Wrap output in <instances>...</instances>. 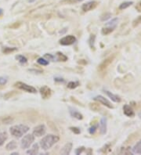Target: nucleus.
<instances>
[{"instance_id":"f257e3e1","label":"nucleus","mask_w":141,"mask_h":155,"mask_svg":"<svg viewBox=\"0 0 141 155\" xmlns=\"http://www.w3.org/2000/svg\"><path fill=\"white\" fill-rule=\"evenodd\" d=\"M58 141H59V137L57 135L50 134V135H45V137L43 138V140L40 141V146L43 150H47L57 143Z\"/></svg>"},{"instance_id":"f03ea898","label":"nucleus","mask_w":141,"mask_h":155,"mask_svg":"<svg viewBox=\"0 0 141 155\" xmlns=\"http://www.w3.org/2000/svg\"><path fill=\"white\" fill-rule=\"evenodd\" d=\"M29 131V127L24 125H13L10 128L11 135L17 138H20Z\"/></svg>"},{"instance_id":"7ed1b4c3","label":"nucleus","mask_w":141,"mask_h":155,"mask_svg":"<svg viewBox=\"0 0 141 155\" xmlns=\"http://www.w3.org/2000/svg\"><path fill=\"white\" fill-rule=\"evenodd\" d=\"M35 140V135L33 134H28L24 136L22 140H21V147L23 149H27V148L30 147Z\"/></svg>"},{"instance_id":"20e7f679","label":"nucleus","mask_w":141,"mask_h":155,"mask_svg":"<svg viewBox=\"0 0 141 155\" xmlns=\"http://www.w3.org/2000/svg\"><path fill=\"white\" fill-rule=\"evenodd\" d=\"M15 85L18 89H22L24 91H25V92H28V93H35L37 91H36V89H35L32 86H31V85H28L25 83H23L21 82H18L15 84Z\"/></svg>"},{"instance_id":"39448f33","label":"nucleus","mask_w":141,"mask_h":155,"mask_svg":"<svg viewBox=\"0 0 141 155\" xmlns=\"http://www.w3.org/2000/svg\"><path fill=\"white\" fill-rule=\"evenodd\" d=\"M76 42V38L73 35H68L61 38L60 40V44L62 45H70Z\"/></svg>"},{"instance_id":"423d86ee","label":"nucleus","mask_w":141,"mask_h":155,"mask_svg":"<svg viewBox=\"0 0 141 155\" xmlns=\"http://www.w3.org/2000/svg\"><path fill=\"white\" fill-rule=\"evenodd\" d=\"M45 132H46V128H45V125H39L34 128L33 135L35 136H37V137H40L45 134Z\"/></svg>"},{"instance_id":"0eeeda50","label":"nucleus","mask_w":141,"mask_h":155,"mask_svg":"<svg viewBox=\"0 0 141 155\" xmlns=\"http://www.w3.org/2000/svg\"><path fill=\"white\" fill-rule=\"evenodd\" d=\"M93 100H96V101H98L100 103L103 104V105H104L105 107H107V108H111V109L114 108V107L112 106L111 102H110L108 100H107L105 97H103V96H96L93 98Z\"/></svg>"},{"instance_id":"6e6552de","label":"nucleus","mask_w":141,"mask_h":155,"mask_svg":"<svg viewBox=\"0 0 141 155\" xmlns=\"http://www.w3.org/2000/svg\"><path fill=\"white\" fill-rule=\"evenodd\" d=\"M97 6V3L96 1H91L89 3H84L82 6V10H83L84 12H88L90 10L95 9Z\"/></svg>"},{"instance_id":"1a4fd4ad","label":"nucleus","mask_w":141,"mask_h":155,"mask_svg":"<svg viewBox=\"0 0 141 155\" xmlns=\"http://www.w3.org/2000/svg\"><path fill=\"white\" fill-rule=\"evenodd\" d=\"M40 93L41 96H43V99H48L52 95V90L50 89V88H49L46 85H44L40 89Z\"/></svg>"},{"instance_id":"9d476101","label":"nucleus","mask_w":141,"mask_h":155,"mask_svg":"<svg viewBox=\"0 0 141 155\" xmlns=\"http://www.w3.org/2000/svg\"><path fill=\"white\" fill-rule=\"evenodd\" d=\"M113 60H114V57H111L107 58L106 60H103V62L101 63V64H100V66H99V68H98V70L101 71L105 70L106 68H107V67L111 64V63H112Z\"/></svg>"},{"instance_id":"9b49d317","label":"nucleus","mask_w":141,"mask_h":155,"mask_svg":"<svg viewBox=\"0 0 141 155\" xmlns=\"http://www.w3.org/2000/svg\"><path fill=\"white\" fill-rule=\"evenodd\" d=\"M72 149V143H67L64 146L63 148L61 149V154L64 155H68L69 154L71 151Z\"/></svg>"},{"instance_id":"f8f14e48","label":"nucleus","mask_w":141,"mask_h":155,"mask_svg":"<svg viewBox=\"0 0 141 155\" xmlns=\"http://www.w3.org/2000/svg\"><path fill=\"white\" fill-rule=\"evenodd\" d=\"M100 131L102 135H104L107 133V118H102L100 122Z\"/></svg>"},{"instance_id":"ddd939ff","label":"nucleus","mask_w":141,"mask_h":155,"mask_svg":"<svg viewBox=\"0 0 141 155\" xmlns=\"http://www.w3.org/2000/svg\"><path fill=\"white\" fill-rule=\"evenodd\" d=\"M123 112L127 117H133L135 115V113H134L133 108L129 105H127V104L123 107Z\"/></svg>"},{"instance_id":"4468645a","label":"nucleus","mask_w":141,"mask_h":155,"mask_svg":"<svg viewBox=\"0 0 141 155\" xmlns=\"http://www.w3.org/2000/svg\"><path fill=\"white\" fill-rule=\"evenodd\" d=\"M105 93H106V94H107V95L109 97L111 98V100H112V101H114V102L119 103L120 101H121V98L119 97V96L114 95V94L111 93V92H109V91H105Z\"/></svg>"},{"instance_id":"2eb2a0df","label":"nucleus","mask_w":141,"mask_h":155,"mask_svg":"<svg viewBox=\"0 0 141 155\" xmlns=\"http://www.w3.org/2000/svg\"><path fill=\"white\" fill-rule=\"evenodd\" d=\"M38 145L37 143H35L34 145L32 146V147L31 148L30 150H28L27 151V154H31V155H35L36 154H38Z\"/></svg>"},{"instance_id":"dca6fc26","label":"nucleus","mask_w":141,"mask_h":155,"mask_svg":"<svg viewBox=\"0 0 141 155\" xmlns=\"http://www.w3.org/2000/svg\"><path fill=\"white\" fill-rule=\"evenodd\" d=\"M115 28L116 27H109V26H106L105 28H103V29L101 31V32H102L103 35H109V34H111V33L115 29Z\"/></svg>"},{"instance_id":"f3484780","label":"nucleus","mask_w":141,"mask_h":155,"mask_svg":"<svg viewBox=\"0 0 141 155\" xmlns=\"http://www.w3.org/2000/svg\"><path fill=\"white\" fill-rule=\"evenodd\" d=\"M70 115H71V116H73L74 118H77V119H78V120H82V118H83V117H82V114H80L79 112H78V111H76L75 110H73V109H71V108H70Z\"/></svg>"},{"instance_id":"a211bd4d","label":"nucleus","mask_w":141,"mask_h":155,"mask_svg":"<svg viewBox=\"0 0 141 155\" xmlns=\"http://www.w3.org/2000/svg\"><path fill=\"white\" fill-rule=\"evenodd\" d=\"M133 152L134 154H141V140L139 141L138 143H136V145L134 146L133 148Z\"/></svg>"},{"instance_id":"6ab92c4d","label":"nucleus","mask_w":141,"mask_h":155,"mask_svg":"<svg viewBox=\"0 0 141 155\" xmlns=\"http://www.w3.org/2000/svg\"><path fill=\"white\" fill-rule=\"evenodd\" d=\"M8 134L6 132H3L0 133V146H3L5 141L7 140Z\"/></svg>"},{"instance_id":"aec40b11","label":"nucleus","mask_w":141,"mask_h":155,"mask_svg":"<svg viewBox=\"0 0 141 155\" xmlns=\"http://www.w3.org/2000/svg\"><path fill=\"white\" fill-rule=\"evenodd\" d=\"M17 144L16 143V141L13 140V141H11V142L8 143L6 147V148L7 150H13L17 148Z\"/></svg>"},{"instance_id":"412c9836","label":"nucleus","mask_w":141,"mask_h":155,"mask_svg":"<svg viewBox=\"0 0 141 155\" xmlns=\"http://www.w3.org/2000/svg\"><path fill=\"white\" fill-rule=\"evenodd\" d=\"M133 4V2H132V1L131 2H124V3H122L121 5L119 6V10H125V9L128 8V6H130Z\"/></svg>"},{"instance_id":"4be33fe9","label":"nucleus","mask_w":141,"mask_h":155,"mask_svg":"<svg viewBox=\"0 0 141 155\" xmlns=\"http://www.w3.org/2000/svg\"><path fill=\"white\" fill-rule=\"evenodd\" d=\"M17 50V48L16 47H13V48H10V47H6L3 49V53H6V54H9V53H12V52H15Z\"/></svg>"},{"instance_id":"5701e85b","label":"nucleus","mask_w":141,"mask_h":155,"mask_svg":"<svg viewBox=\"0 0 141 155\" xmlns=\"http://www.w3.org/2000/svg\"><path fill=\"white\" fill-rule=\"evenodd\" d=\"M119 21V19L118 18H114L113 20H111V21H109L106 24V26H109V27H116V24Z\"/></svg>"},{"instance_id":"b1692460","label":"nucleus","mask_w":141,"mask_h":155,"mask_svg":"<svg viewBox=\"0 0 141 155\" xmlns=\"http://www.w3.org/2000/svg\"><path fill=\"white\" fill-rule=\"evenodd\" d=\"M16 59L19 61L21 64H26V63L28 62V60H27V58L25 57H24L22 55H18L16 57Z\"/></svg>"},{"instance_id":"393cba45","label":"nucleus","mask_w":141,"mask_h":155,"mask_svg":"<svg viewBox=\"0 0 141 155\" xmlns=\"http://www.w3.org/2000/svg\"><path fill=\"white\" fill-rule=\"evenodd\" d=\"M78 85H79V82H70L68 84V88L69 89H75L76 87H78Z\"/></svg>"},{"instance_id":"a878e982","label":"nucleus","mask_w":141,"mask_h":155,"mask_svg":"<svg viewBox=\"0 0 141 155\" xmlns=\"http://www.w3.org/2000/svg\"><path fill=\"white\" fill-rule=\"evenodd\" d=\"M140 24H141V15L139 16L138 17L136 18V19L133 21V26L134 28H136V27H137V26Z\"/></svg>"},{"instance_id":"bb28decb","label":"nucleus","mask_w":141,"mask_h":155,"mask_svg":"<svg viewBox=\"0 0 141 155\" xmlns=\"http://www.w3.org/2000/svg\"><path fill=\"white\" fill-rule=\"evenodd\" d=\"M37 62H38L39 64L43 66H46L49 64L48 60H45V59H43V58H38V60H37Z\"/></svg>"},{"instance_id":"cd10ccee","label":"nucleus","mask_w":141,"mask_h":155,"mask_svg":"<svg viewBox=\"0 0 141 155\" xmlns=\"http://www.w3.org/2000/svg\"><path fill=\"white\" fill-rule=\"evenodd\" d=\"M111 13H104V14L101 16V20H102V21H105V20H108L109 18H111Z\"/></svg>"},{"instance_id":"c85d7f7f","label":"nucleus","mask_w":141,"mask_h":155,"mask_svg":"<svg viewBox=\"0 0 141 155\" xmlns=\"http://www.w3.org/2000/svg\"><path fill=\"white\" fill-rule=\"evenodd\" d=\"M57 57H58V60H62V61H66V60H68V57H67L65 55H64L63 53H57Z\"/></svg>"},{"instance_id":"c756f323","label":"nucleus","mask_w":141,"mask_h":155,"mask_svg":"<svg viewBox=\"0 0 141 155\" xmlns=\"http://www.w3.org/2000/svg\"><path fill=\"white\" fill-rule=\"evenodd\" d=\"M90 108H92L93 110H95V111H98V110L101 109L100 106H99L97 103H91Z\"/></svg>"},{"instance_id":"7c9ffc66","label":"nucleus","mask_w":141,"mask_h":155,"mask_svg":"<svg viewBox=\"0 0 141 155\" xmlns=\"http://www.w3.org/2000/svg\"><path fill=\"white\" fill-rule=\"evenodd\" d=\"M97 127H98V125H93L92 127L89 128V133H90V134H94V133H95V132H96Z\"/></svg>"},{"instance_id":"2f4dec72","label":"nucleus","mask_w":141,"mask_h":155,"mask_svg":"<svg viewBox=\"0 0 141 155\" xmlns=\"http://www.w3.org/2000/svg\"><path fill=\"white\" fill-rule=\"evenodd\" d=\"M95 35H91L90 39H89V45L91 47H94V41H95Z\"/></svg>"},{"instance_id":"473e14b6","label":"nucleus","mask_w":141,"mask_h":155,"mask_svg":"<svg viewBox=\"0 0 141 155\" xmlns=\"http://www.w3.org/2000/svg\"><path fill=\"white\" fill-rule=\"evenodd\" d=\"M70 129L72 131L73 133H76V134H79V133H81L80 129H79V128H77V127H70Z\"/></svg>"},{"instance_id":"72a5a7b5","label":"nucleus","mask_w":141,"mask_h":155,"mask_svg":"<svg viewBox=\"0 0 141 155\" xmlns=\"http://www.w3.org/2000/svg\"><path fill=\"white\" fill-rule=\"evenodd\" d=\"M7 82V79L5 77H0V85H3Z\"/></svg>"},{"instance_id":"f704fd0d","label":"nucleus","mask_w":141,"mask_h":155,"mask_svg":"<svg viewBox=\"0 0 141 155\" xmlns=\"http://www.w3.org/2000/svg\"><path fill=\"white\" fill-rule=\"evenodd\" d=\"M84 150H85V147H79L75 150V154H82V153L83 152Z\"/></svg>"},{"instance_id":"c9c22d12","label":"nucleus","mask_w":141,"mask_h":155,"mask_svg":"<svg viewBox=\"0 0 141 155\" xmlns=\"http://www.w3.org/2000/svg\"><path fill=\"white\" fill-rule=\"evenodd\" d=\"M13 121V119H12V118H6L5 119V120L3 121V122L5 123V124H10V122H11V121Z\"/></svg>"},{"instance_id":"e433bc0d","label":"nucleus","mask_w":141,"mask_h":155,"mask_svg":"<svg viewBox=\"0 0 141 155\" xmlns=\"http://www.w3.org/2000/svg\"><path fill=\"white\" fill-rule=\"evenodd\" d=\"M136 9L138 10L139 12H141V3H139L136 6Z\"/></svg>"},{"instance_id":"4c0bfd02","label":"nucleus","mask_w":141,"mask_h":155,"mask_svg":"<svg viewBox=\"0 0 141 155\" xmlns=\"http://www.w3.org/2000/svg\"><path fill=\"white\" fill-rule=\"evenodd\" d=\"M54 80H55V82H64V80L63 78H56Z\"/></svg>"},{"instance_id":"58836bf2","label":"nucleus","mask_w":141,"mask_h":155,"mask_svg":"<svg viewBox=\"0 0 141 155\" xmlns=\"http://www.w3.org/2000/svg\"><path fill=\"white\" fill-rule=\"evenodd\" d=\"M68 3H76V2H82V1H83V0H67Z\"/></svg>"},{"instance_id":"ea45409f","label":"nucleus","mask_w":141,"mask_h":155,"mask_svg":"<svg viewBox=\"0 0 141 155\" xmlns=\"http://www.w3.org/2000/svg\"><path fill=\"white\" fill-rule=\"evenodd\" d=\"M45 57L48 58V59H50V60H53V57L52 55H50V54H45Z\"/></svg>"},{"instance_id":"a19ab883","label":"nucleus","mask_w":141,"mask_h":155,"mask_svg":"<svg viewBox=\"0 0 141 155\" xmlns=\"http://www.w3.org/2000/svg\"><path fill=\"white\" fill-rule=\"evenodd\" d=\"M35 1V0H28V2H29V3H34Z\"/></svg>"},{"instance_id":"79ce46f5","label":"nucleus","mask_w":141,"mask_h":155,"mask_svg":"<svg viewBox=\"0 0 141 155\" xmlns=\"http://www.w3.org/2000/svg\"><path fill=\"white\" fill-rule=\"evenodd\" d=\"M11 154L12 155H17V154H18V153H13V154Z\"/></svg>"},{"instance_id":"37998d69","label":"nucleus","mask_w":141,"mask_h":155,"mask_svg":"<svg viewBox=\"0 0 141 155\" xmlns=\"http://www.w3.org/2000/svg\"><path fill=\"white\" fill-rule=\"evenodd\" d=\"M2 13H3V10H2V9H0V15L2 14Z\"/></svg>"}]
</instances>
